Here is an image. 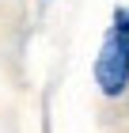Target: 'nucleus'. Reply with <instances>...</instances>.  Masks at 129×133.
Masks as SVG:
<instances>
[{"mask_svg": "<svg viewBox=\"0 0 129 133\" xmlns=\"http://www.w3.org/2000/svg\"><path fill=\"white\" fill-rule=\"evenodd\" d=\"M95 84L106 99H118L129 88V31L110 27L95 57Z\"/></svg>", "mask_w": 129, "mask_h": 133, "instance_id": "f257e3e1", "label": "nucleus"}, {"mask_svg": "<svg viewBox=\"0 0 129 133\" xmlns=\"http://www.w3.org/2000/svg\"><path fill=\"white\" fill-rule=\"evenodd\" d=\"M114 27L129 31V8H118V15H114Z\"/></svg>", "mask_w": 129, "mask_h": 133, "instance_id": "f03ea898", "label": "nucleus"}]
</instances>
